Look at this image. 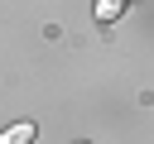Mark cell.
<instances>
[{
    "label": "cell",
    "instance_id": "cell-1",
    "mask_svg": "<svg viewBox=\"0 0 154 144\" xmlns=\"http://www.w3.org/2000/svg\"><path fill=\"white\" fill-rule=\"evenodd\" d=\"M34 139H38V125L34 120H19V125L0 130V144H34Z\"/></svg>",
    "mask_w": 154,
    "mask_h": 144
},
{
    "label": "cell",
    "instance_id": "cell-2",
    "mask_svg": "<svg viewBox=\"0 0 154 144\" xmlns=\"http://www.w3.org/2000/svg\"><path fill=\"white\" fill-rule=\"evenodd\" d=\"M120 10H125V0H96V19H101V24H116Z\"/></svg>",
    "mask_w": 154,
    "mask_h": 144
},
{
    "label": "cell",
    "instance_id": "cell-3",
    "mask_svg": "<svg viewBox=\"0 0 154 144\" xmlns=\"http://www.w3.org/2000/svg\"><path fill=\"white\" fill-rule=\"evenodd\" d=\"M77 144H82V139H77Z\"/></svg>",
    "mask_w": 154,
    "mask_h": 144
}]
</instances>
